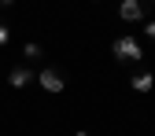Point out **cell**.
Segmentation results:
<instances>
[{"instance_id":"1","label":"cell","mask_w":155,"mask_h":136,"mask_svg":"<svg viewBox=\"0 0 155 136\" xmlns=\"http://www.w3.org/2000/svg\"><path fill=\"white\" fill-rule=\"evenodd\" d=\"M111 52H114V59H118V63H140V59H144V48H140V41H137V37H129V33L114 37Z\"/></svg>"},{"instance_id":"2","label":"cell","mask_w":155,"mask_h":136,"mask_svg":"<svg viewBox=\"0 0 155 136\" xmlns=\"http://www.w3.org/2000/svg\"><path fill=\"white\" fill-rule=\"evenodd\" d=\"M37 81H41V88H45V92H52V96H59V92L67 88L63 74H59V70H52V66H45L41 74H37Z\"/></svg>"},{"instance_id":"3","label":"cell","mask_w":155,"mask_h":136,"mask_svg":"<svg viewBox=\"0 0 155 136\" xmlns=\"http://www.w3.org/2000/svg\"><path fill=\"white\" fill-rule=\"evenodd\" d=\"M118 18H122V22H140V18H144V4H140V0H122V4H118Z\"/></svg>"},{"instance_id":"4","label":"cell","mask_w":155,"mask_h":136,"mask_svg":"<svg viewBox=\"0 0 155 136\" xmlns=\"http://www.w3.org/2000/svg\"><path fill=\"white\" fill-rule=\"evenodd\" d=\"M30 81H33V70L30 66H11V74H8V85L11 88H26Z\"/></svg>"},{"instance_id":"5","label":"cell","mask_w":155,"mask_h":136,"mask_svg":"<svg viewBox=\"0 0 155 136\" xmlns=\"http://www.w3.org/2000/svg\"><path fill=\"white\" fill-rule=\"evenodd\" d=\"M151 85H155L151 74H137V77H133V88H137V92H151Z\"/></svg>"},{"instance_id":"6","label":"cell","mask_w":155,"mask_h":136,"mask_svg":"<svg viewBox=\"0 0 155 136\" xmlns=\"http://www.w3.org/2000/svg\"><path fill=\"white\" fill-rule=\"evenodd\" d=\"M22 52H26V59H41V55H45V52H41V44H26Z\"/></svg>"},{"instance_id":"7","label":"cell","mask_w":155,"mask_h":136,"mask_svg":"<svg viewBox=\"0 0 155 136\" xmlns=\"http://www.w3.org/2000/svg\"><path fill=\"white\" fill-rule=\"evenodd\" d=\"M144 37H151V41H155V18H151V22H144Z\"/></svg>"},{"instance_id":"8","label":"cell","mask_w":155,"mask_h":136,"mask_svg":"<svg viewBox=\"0 0 155 136\" xmlns=\"http://www.w3.org/2000/svg\"><path fill=\"white\" fill-rule=\"evenodd\" d=\"M8 41H11V30H8V26H0V44H8Z\"/></svg>"},{"instance_id":"9","label":"cell","mask_w":155,"mask_h":136,"mask_svg":"<svg viewBox=\"0 0 155 136\" xmlns=\"http://www.w3.org/2000/svg\"><path fill=\"white\" fill-rule=\"evenodd\" d=\"M74 136H89V132H85V129H78V132H74Z\"/></svg>"},{"instance_id":"10","label":"cell","mask_w":155,"mask_h":136,"mask_svg":"<svg viewBox=\"0 0 155 136\" xmlns=\"http://www.w3.org/2000/svg\"><path fill=\"white\" fill-rule=\"evenodd\" d=\"M0 4H15V0H0Z\"/></svg>"},{"instance_id":"11","label":"cell","mask_w":155,"mask_h":136,"mask_svg":"<svg viewBox=\"0 0 155 136\" xmlns=\"http://www.w3.org/2000/svg\"><path fill=\"white\" fill-rule=\"evenodd\" d=\"M151 4H155V0H151Z\"/></svg>"}]
</instances>
